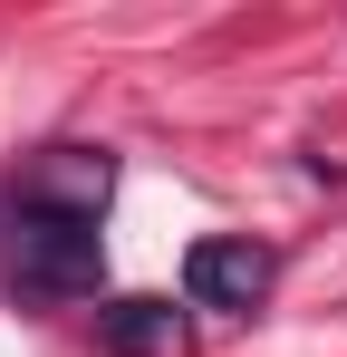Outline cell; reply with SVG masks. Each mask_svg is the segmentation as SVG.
<instances>
[{"mask_svg":"<svg viewBox=\"0 0 347 357\" xmlns=\"http://www.w3.org/2000/svg\"><path fill=\"white\" fill-rule=\"evenodd\" d=\"M0 251H10V290L20 299H87L107 280V232H97V213H68V203L10 193V203H0Z\"/></svg>","mask_w":347,"mask_h":357,"instance_id":"obj_1","label":"cell"},{"mask_svg":"<svg viewBox=\"0 0 347 357\" xmlns=\"http://www.w3.org/2000/svg\"><path fill=\"white\" fill-rule=\"evenodd\" d=\"M270 280H280V251L251 232H203L183 251V299L193 309H261Z\"/></svg>","mask_w":347,"mask_h":357,"instance_id":"obj_2","label":"cell"},{"mask_svg":"<svg viewBox=\"0 0 347 357\" xmlns=\"http://www.w3.org/2000/svg\"><path fill=\"white\" fill-rule=\"evenodd\" d=\"M107 183H116V155H107V145H49L10 193H29V203H68V213H107Z\"/></svg>","mask_w":347,"mask_h":357,"instance_id":"obj_3","label":"cell"},{"mask_svg":"<svg viewBox=\"0 0 347 357\" xmlns=\"http://www.w3.org/2000/svg\"><path fill=\"white\" fill-rule=\"evenodd\" d=\"M97 348L107 357H183L193 348V319L174 299H107L97 309Z\"/></svg>","mask_w":347,"mask_h":357,"instance_id":"obj_4","label":"cell"}]
</instances>
